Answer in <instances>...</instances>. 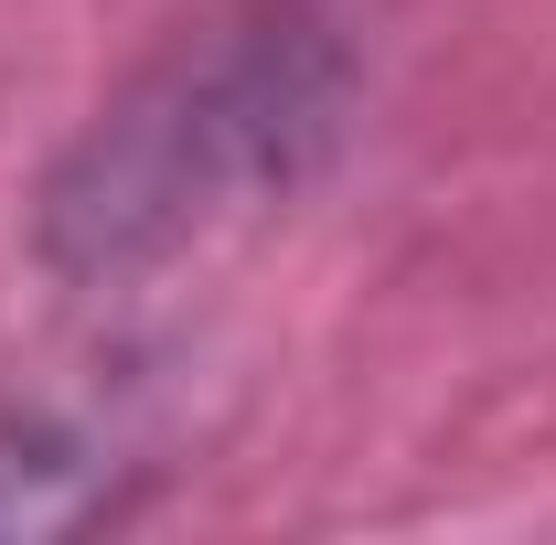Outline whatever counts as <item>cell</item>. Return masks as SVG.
<instances>
[{
    "mask_svg": "<svg viewBox=\"0 0 556 545\" xmlns=\"http://www.w3.org/2000/svg\"><path fill=\"white\" fill-rule=\"evenodd\" d=\"M139 471L129 439H108V428H86L65 407H0V545H43V535H97V524H118L139 503Z\"/></svg>",
    "mask_w": 556,
    "mask_h": 545,
    "instance_id": "7a4b0ae2",
    "label": "cell"
},
{
    "mask_svg": "<svg viewBox=\"0 0 556 545\" xmlns=\"http://www.w3.org/2000/svg\"><path fill=\"white\" fill-rule=\"evenodd\" d=\"M353 33L332 0H214L54 150L33 257L65 289H118L247 214L289 204L353 129Z\"/></svg>",
    "mask_w": 556,
    "mask_h": 545,
    "instance_id": "6da1fadb",
    "label": "cell"
}]
</instances>
